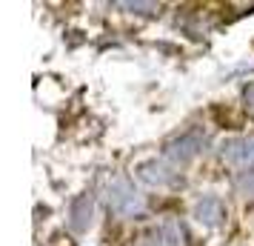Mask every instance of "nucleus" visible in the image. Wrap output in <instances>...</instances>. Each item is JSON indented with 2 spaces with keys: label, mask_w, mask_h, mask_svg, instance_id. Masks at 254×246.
Masks as SVG:
<instances>
[{
  "label": "nucleus",
  "mask_w": 254,
  "mask_h": 246,
  "mask_svg": "<svg viewBox=\"0 0 254 246\" xmlns=\"http://www.w3.org/2000/svg\"><path fill=\"white\" fill-rule=\"evenodd\" d=\"M106 200H109L112 212L120 215V218H137L140 212L146 209L140 192L131 186L128 177H112L109 186H106Z\"/></svg>",
  "instance_id": "1"
},
{
  "label": "nucleus",
  "mask_w": 254,
  "mask_h": 246,
  "mask_svg": "<svg viewBox=\"0 0 254 246\" xmlns=\"http://www.w3.org/2000/svg\"><path fill=\"white\" fill-rule=\"evenodd\" d=\"M206 132L200 129V126H191V129H186L183 135H177L172 141L163 146V158L174 166H186L189 161H194L197 155L206 149Z\"/></svg>",
  "instance_id": "2"
},
{
  "label": "nucleus",
  "mask_w": 254,
  "mask_h": 246,
  "mask_svg": "<svg viewBox=\"0 0 254 246\" xmlns=\"http://www.w3.org/2000/svg\"><path fill=\"white\" fill-rule=\"evenodd\" d=\"M220 158H223L226 164L237 166V169H249V166H254V135L223 141L220 143Z\"/></svg>",
  "instance_id": "3"
},
{
  "label": "nucleus",
  "mask_w": 254,
  "mask_h": 246,
  "mask_svg": "<svg viewBox=\"0 0 254 246\" xmlns=\"http://www.w3.org/2000/svg\"><path fill=\"white\" fill-rule=\"evenodd\" d=\"M137 177L149 186H172L177 180V172L166 161H143L137 166Z\"/></svg>",
  "instance_id": "4"
},
{
  "label": "nucleus",
  "mask_w": 254,
  "mask_h": 246,
  "mask_svg": "<svg viewBox=\"0 0 254 246\" xmlns=\"http://www.w3.org/2000/svg\"><path fill=\"white\" fill-rule=\"evenodd\" d=\"M143 246H186V229L180 226V221L166 218L163 223H157L154 235L143 241Z\"/></svg>",
  "instance_id": "5"
},
{
  "label": "nucleus",
  "mask_w": 254,
  "mask_h": 246,
  "mask_svg": "<svg viewBox=\"0 0 254 246\" xmlns=\"http://www.w3.org/2000/svg\"><path fill=\"white\" fill-rule=\"evenodd\" d=\"M92 218H94V198L89 192H83L69 203V226L74 232H86L92 226Z\"/></svg>",
  "instance_id": "6"
},
{
  "label": "nucleus",
  "mask_w": 254,
  "mask_h": 246,
  "mask_svg": "<svg viewBox=\"0 0 254 246\" xmlns=\"http://www.w3.org/2000/svg\"><path fill=\"white\" fill-rule=\"evenodd\" d=\"M194 218L203 226H220L223 218H226V206H223V200L217 195H203L194 203Z\"/></svg>",
  "instance_id": "7"
},
{
  "label": "nucleus",
  "mask_w": 254,
  "mask_h": 246,
  "mask_svg": "<svg viewBox=\"0 0 254 246\" xmlns=\"http://www.w3.org/2000/svg\"><path fill=\"white\" fill-rule=\"evenodd\" d=\"M120 9H126V12L131 14H151V12H157V3H134V0H128V3H117Z\"/></svg>",
  "instance_id": "8"
},
{
  "label": "nucleus",
  "mask_w": 254,
  "mask_h": 246,
  "mask_svg": "<svg viewBox=\"0 0 254 246\" xmlns=\"http://www.w3.org/2000/svg\"><path fill=\"white\" fill-rule=\"evenodd\" d=\"M237 189H240L246 198H254V172H249V175H243L240 180H237Z\"/></svg>",
  "instance_id": "9"
},
{
  "label": "nucleus",
  "mask_w": 254,
  "mask_h": 246,
  "mask_svg": "<svg viewBox=\"0 0 254 246\" xmlns=\"http://www.w3.org/2000/svg\"><path fill=\"white\" fill-rule=\"evenodd\" d=\"M240 97H243V106H246L249 112H254V81H252V83H246V86H243Z\"/></svg>",
  "instance_id": "10"
}]
</instances>
